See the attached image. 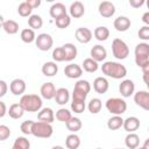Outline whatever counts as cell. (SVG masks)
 <instances>
[{
  "instance_id": "1",
  "label": "cell",
  "mask_w": 149,
  "mask_h": 149,
  "mask_svg": "<svg viewBox=\"0 0 149 149\" xmlns=\"http://www.w3.org/2000/svg\"><path fill=\"white\" fill-rule=\"evenodd\" d=\"M101 71L104 74L112 77L114 79H121L125 78L127 74V69L125 65L118 62H105L101 65Z\"/></svg>"
},
{
  "instance_id": "2",
  "label": "cell",
  "mask_w": 149,
  "mask_h": 149,
  "mask_svg": "<svg viewBox=\"0 0 149 149\" xmlns=\"http://www.w3.org/2000/svg\"><path fill=\"white\" fill-rule=\"evenodd\" d=\"M20 104L26 112H40L42 108V99L37 94H23Z\"/></svg>"
},
{
  "instance_id": "3",
  "label": "cell",
  "mask_w": 149,
  "mask_h": 149,
  "mask_svg": "<svg viewBox=\"0 0 149 149\" xmlns=\"http://www.w3.org/2000/svg\"><path fill=\"white\" fill-rule=\"evenodd\" d=\"M135 63L139 68H143L149 62V44L143 42L135 47Z\"/></svg>"
},
{
  "instance_id": "4",
  "label": "cell",
  "mask_w": 149,
  "mask_h": 149,
  "mask_svg": "<svg viewBox=\"0 0 149 149\" xmlns=\"http://www.w3.org/2000/svg\"><path fill=\"white\" fill-rule=\"evenodd\" d=\"M52 133H54V128H52L51 123L37 121V122H34V125H33L31 135H34L35 137L48 139L52 135Z\"/></svg>"
},
{
  "instance_id": "5",
  "label": "cell",
  "mask_w": 149,
  "mask_h": 149,
  "mask_svg": "<svg viewBox=\"0 0 149 149\" xmlns=\"http://www.w3.org/2000/svg\"><path fill=\"white\" fill-rule=\"evenodd\" d=\"M106 108L111 114L121 115L127 109V102L121 98H109L106 101Z\"/></svg>"
},
{
  "instance_id": "6",
  "label": "cell",
  "mask_w": 149,
  "mask_h": 149,
  "mask_svg": "<svg viewBox=\"0 0 149 149\" xmlns=\"http://www.w3.org/2000/svg\"><path fill=\"white\" fill-rule=\"evenodd\" d=\"M112 52L116 59H125L129 55V48L121 38H114L112 42Z\"/></svg>"
},
{
  "instance_id": "7",
  "label": "cell",
  "mask_w": 149,
  "mask_h": 149,
  "mask_svg": "<svg viewBox=\"0 0 149 149\" xmlns=\"http://www.w3.org/2000/svg\"><path fill=\"white\" fill-rule=\"evenodd\" d=\"M35 44H36L37 49H40L41 51H48L51 49V47L54 44V40H52L51 35H49L47 33H42V34L37 35Z\"/></svg>"
},
{
  "instance_id": "8",
  "label": "cell",
  "mask_w": 149,
  "mask_h": 149,
  "mask_svg": "<svg viewBox=\"0 0 149 149\" xmlns=\"http://www.w3.org/2000/svg\"><path fill=\"white\" fill-rule=\"evenodd\" d=\"M134 101L135 104L146 109L149 111V91H139L134 94Z\"/></svg>"
},
{
  "instance_id": "9",
  "label": "cell",
  "mask_w": 149,
  "mask_h": 149,
  "mask_svg": "<svg viewBox=\"0 0 149 149\" xmlns=\"http://www.w3.org/2000/svg\"><path fill=\"white\" fill-rule=\"evenodd\" d=\"M98 10L102 17H112L115 13V6L111 1H102L99 3Z\"/></svg>"
},
{
  "instance_id": "10",
  "label": "cell",
  "mask_w": 149,
  "mask_h": 149,
  "mask_svg": "<svg viewBox=\"0 0 149 149\" xmlns=\"http://www.w3.org/2000/svg\"><path fill=\"white\" fill-rule=\"evenodd\" d=\"M74 36H76V40L79 42V43H88L91 40H92V31L86 28V27H80V28H77L76 29V33H74Z\"/></svg>"
},
{
  "instance_id": "11",
  "label": "cell",
  "mask_w": 149,
  "mask_h": 149,
  "mask_svg": "<svg viewBox=\"0 0 149 149\" xmlns=\"http://www.w3.org/2000/svg\"><path fill=\"white\" fill-rule=\"evenodd\" d=\"M135 91V84L133 80L130 79H125L121 81V84L119 85V92L121 93V95L123 98H128L130 97Z\"/></svg>"
},
{
  "instance_id": "12",
  "label": "cell",
  "mask_w": 149,
  "mask_h": 149,
  "mask_svg": "<svg viewBox=\"0 0 149 149\" xmlns=\"http://www.w3.org/2000/svg\"><path fill=\"white\" fill-rule=\"evenodd\" d=\"M64 74L70 79H77L83 74V69L78 64H69L64 69Z\"/></svg>"
},
{
  "instance_id": "13",
  "label": "cell",
  "mask_w": 149,
  "mask_h": 149,
  "mask_svg": "<svg viewBox=\"0 0 149 149\" xmlns=\"http://www.w3.org/2000/svg\"><path fill=\"white\" fill-rule=\"evenodd\" d=\"M90 54H91V58L94 59L95 62H102V61H105L106 57H107V51H106L105 47H102V45H100V44L94 45V47L91 49Z\"/></svg>"
},
{
  "instance_id": "14",
  "label": "cell",
  "mask_w": 149,
  "mask_h": 149,
  "mask_svg": "<svg viewBox=\"0 0 149 149\" xmlns=\"http://www.w3.org/2000/svg\"><path fill=\"white\" fill-rule=\"evenodd\" d=\"M9 90L14 95H22L26 91V81L21 78H16L12 80L9 85Z\"/></svg>"
},
{
  "instance_id": "15",
  "label": "cell",
  "mask_w": 149,
  "mask_h": 149,
  "mask_svg": "<svg viewBox=\"0 0 149 149\" xmlns=\"http://www.w3.org/2000/svg\"><path fill=\"white\" fill-rule=\"evenodd\" d=\"M56 87L52 83H44L42 84L41 88H40V93L42 95V98L50 100V99H55V94H56Z\"/></svg>"
},
{
  "instance_id": "16",
  "label": "cell",
  "mask_w": 149,
  "mask_h": 149,
  "mask_svg": "<svg viewBox=\"0 0 149 149\" xmlns=\"http://www.w3.org/2000/svg\"><path fill=\"white\" fill-rule=\"evenodd\" d=\"M108 87H109V84H108V80L104 77H97L93 81V88L97 93L99 94H104L108 91Z\"/></svg>"
},
{
  "instance_id": "17",
  "label": "cell",
  "mask_w": 149,
  "mask_h": 149,
  "mask_svg": "<svg viewBox=\"0 0 149 149\" xmlns=\"http://www.w3.org/2000/svg\"><path fill=\"white\" fill-rule=\"evenodd\" d=\"M49 14H50V16H51L52 19L56 20V19H58V17H61V16L66 15L68 13H66L65 6H64L62 2H56V3H54V5L50 7Z\"/></svg>"
},
{
  "instance_id": "18",
  "label": "cell",
  "mask_w": 149,
  "mask_h": 149,
  "mask_svg": "<svg viewBox=\"0 0 149 149\" xmlns=\"http://www.w3.org/2000/svg\"><path fill=\"white\" fill-rule=\"evenodd\" d=\"M37 119H38V121H42V122L52 123L54 120H55L54 111H52L50 107H44V108H42V109L37 113Z\"/></svg>"
},
{
  "instance_id": "19",
  "label": "cell",
  "mask_w": 149,
  "mask_h": 149,
  "mask_svg": "<svg viewBox=\"0 0 149 149\" xmlns=\"http://www.w3.org/2000/svg\"><path fill=\"white\" fill-rule=\"evenodd\" d=\"M69 10H70V16H71V17L79 19V17H81V16L84 15V13H85V7H84L83 2H80V1H74V2L71 3Z\"/></svg>"
},
{
  "instance_id": "20",
  "label": "cell",
  "mask_w": 149,
  "mask_h": 149,
  "mask_svg": "<svg viewBox=\"0 0 149 149\" xmlns=\"http://www.w3.org/2000/svg\"><path fill=\"white\" fill-rule=\"evenodd\" d=\"M123 129L128 133H134L140 128V120L136 116H129L123 120Z\"/></svg>"
},
{
  "instance_id": "21",
  "label": "cell",
  "mask_w": 149,
  "mask_h": 149,
  "mask_svg": "<svg viewBox=\"0 0 149 149\" xmlns=\"http://www.w3.org/2000/svg\"><path fill=\"white\" fill-rule=\"evenodd\" d=\"M114 28L118 30V31H127L129 28H130V20L127 17V16H118L115 20H114Z\"/></svg>"
},
{
  "instance_id": "22",
  "label": "cell",
  "mask_w": 149,
  "mask_h": 149,
  "mask_svg": "<svg viewBox=\"0 0 149 149\" xmlns=\"http://www.w3.org/2000/svg\"><path fill=\"white\" fill-rule=\"evenodd\" d=\"M70 99V93L68 91V88L65 87H59L57 88L56 91V94H55V100L58 105H65Z\"/></svg>"
},
{
  "instance_id": "23",
  "label": "cell",
  "mask_w": 149,
  "mask_h": 149,
  "mask_svg": "<svg viewBox=\"0 0 149 149\" xmlns=\"http://www.w3.org/2000/svg\"><path fill=\"white\" fill-rule=\"evenodd\" d=\"M64 54H65V61L66 62H71L77 57V48L74 44L72 43H65L64 45H62Z\"/></svg>"
},
{
  "instance_id": "24",
  "label": "cell",
  "mask_w": 149,
  "mask_h": 149,
  "mask_svg": "<svg viewBox=\"0 0 149 149\" xmlns=\"http://www.w3.org/2000/svg\"><path fill=\"white\" fill-rule=\"evenodd\" d=\"M58 72V66L55 62H47L42 65V73L47 77H52Z\"/></svg>"
},
{
  "instance_id": "25",
  "label": "cell",
  "mask_w": 149,
  "mask_h": 149,
  "mask_svg": "<svg viewBox=\"0 0 149 149\" xmlns=\"http://www.w3.org/2000/svg\"><path fill=\"white\" fill-rule=\"evenodd\" d=\"M125 143L128 149H136L140 144V137L135 133H128V135L125 139Z\"/></svg>"
},
{
  "instance_id": "26",
  "label": "cell",
  "mask_w": 149,
  "mask_h": 149,
  "mask_svg": "<svg viewBox=\"0 0 149 149\" xmlns=\"http://www.w3.org/2000/svg\"><path fill=\"white\" fill-rule=\"evenodd\" d=\"M1 26H2V29L9 35H14V34H16L19 31V23L16 21H14V20L3 21L1 23Z\"/></svg>"
},
{
  "instance_id": "27",
  "label": "cell",
  "mask_w": 149,
  "mask_h": 149,
  "mask_svg": "<svg viewBox=\"0 0 149 149\" xmlns=\"http://www.w3.org/2000/svg\"><path fill=\"white\" fill-rule=\"evenodd\" d=\"M24 112L26 111L23 109V107L21 106L20 102L19 104H12L9 106V109H8V114H9V116L12 119H20V118H22Z\"/></svg>"
},
{
  "instance_id": "28",
  "label": "cell",
  "mask_w": 149,
  "mask_h": 149,
  "mask_svg": "<svg viewBox=\"0 0 149 149\" xmlns=\"http://www.w3.org/2000/svg\"><path fill=\"white\" fill-rule=\"evenodd\" d=\"M65 146L68 149H78L80 146V137L76 133L68 135L65 140Z\"/></svg>"
},
{
  "instance_id": "29",
  "label": "cell",
  "mask_w": 149,
  "mask_h": 149,
  "mask_svg": "<svg viewBox=\"0 0 149 149\" xmlns=\"http://www.w3.org/2000/svg\"><path fill=\"white\" fill-rule=\"evenodd\" d=\"M93 34H94V37L98 41L102 42V41H106L109 37V29L107 27H105V26H100V27H97L94 29Z\"/></svg>"
},
{
  "instance_id": "30",
  "label": "cell",
  "mask_w": 149,
  "mask_h": 149,
  "mask_svg": "<svg viewBox=\"0 0 149 149\" xmlns=\"http://www.w3.org/2000/svg\"><path fill=\"white\" fill-rule=\"evenodd\" d=\"M20 37H21V40L24 43H33L34 41H36L35 31L31 28H24V29H22L21 30V34H20Z\"/></svg>"
},
{
  "instance_id": "31",
  "label": "cell",
  "mask_w": 149,
  "mask_h": 149,
  "mask_svg": "<svg viewBox=\"0 0 149 149\" xmlns=\"http://www.w3.org/2000/svg\"><path fill=\"white\" fill-rule=\"evenodd\" d=\"M123 126V119L120 115H114L108 119L107 121V127L111 130H116Z\"/></svg>"
},
{
  "instance_id": "32",
  "label": "cell",
  "mask_w": 149,
  "mask_h": 149,
  "mask_svg": "<svg viewBox=\"0 0 149 149\" xmlns=\"http://www.w3.org/2000/svg\"><path fill=\"white\" fill-rule=\"evenodd\" d=\"M65 125H66L68 130H70L71 133H76V132L80 130V128H81V126H83L81 120H80L79 118H74V116H72Z\"/></svg>"
},
{
  "instance_id": "33",
  "label": "cell",
  "mask_w": 149,
  "mask_h": 149,
  "mask_svg": "<svg viewBox=\"0 0 149 149\" xmlns=\"http://www.w3.org/2000/svg\"><path fill=\"white\" fill-rule=\"evenodd\" d=\"M83 69L86 71V72H95L98 69H99V65H98V62H95L94 59H92L91 57L90 58H86L83 61Z\"/></svg>"
},
{
  "instance_id": "34",
  "label": "cell",
  "mask_w": 149,
  "mask_h": 149,
  "mask_svg": "<svg viewBox=\"0 0 149 149\" xmlns=\"http://www.w3.org/2000/svg\"><path fill=\"white\" fill-rule=\"evenodd\" d=\"M101 107H102V102H101V100L99 98L91 99L88 105H87V108H88L90 113H92V114H98L101 111Z\"/></svg>"
},
{
  "instance_id": "35",
  "label": "cell",
  "mask_w": 149,
  "mask_h": 149,
  "mask_svg": "<svg viewBox=\"0 0 149 149\" xmlns=\"http://www.w3.org/2000/svg\"><path fill=\"white\" fill-rule=\"evenodd\" d=\"M13 149H30V142L24 136H19L13 143Z\"/></svg>"
},
{
  "instance_id": "36",
  "label": "cell",
  "mask_w": 149,
  "mask_h": 149,
  "mask_svg": "<svg viewBox=\"0 0 149 149\" xmlns=\"http://www.w3.org/2000/svg\"><path fill=\"white\" fill-rule=\"evenodd\" d=\"M28 24L33 30L34 29H40L43 26V20H42V17L40 15L33 14L30 17H28Z\"/></svg>"
},
{
  "instance_id": "37",
  "label": "cell",
  "mask_w": 149,
  "mask_h": 149,
  "mask_svg": "<svg viewBox=\"0 0 149 149\" xmlns=\"http://www.w3.org/2000/svg\"><path fill=\"white\" fill-rule=\"evenodd\" d=\"M31 10H33V8L27 3V1H23V2H21L20 5H19V7H17V13H19V15L20 16H22V17H27V16H31L33 14H31Z\"/></svg>"
},
{
  "instance_id": "38",
  "label": "cell",
  "mask_w": 149,
  "mask_h": 149,
  "mask_svg": "<svg viewBox=\"0 0 149 149\" xmlns=\"http://www.w3.org/2000/svg\"><path fill=\"white\" fill-rule=\"evenodd\" d=\"M71 118H72L71 112H70L69 109H66V108H59V109L56 112V119H57L58 121H61V122L66 123Z\"/></svg>"
},
{
  "instance_id": "39",
  "label": "cell",
  "mask_w": 149,
  "mask_h": 149,
  "mask_svg": "<svg viewBox=\"0 0 149 149\" xmlns=\"http://www.w3.org/2000/svg\"><path fill=\"white\" fill-rule=\"evenodd\" d=\"M55 23H56V26H57L58 28L65 29V28H68V27L70 26V23H71V16L68 15V14L64 15V16H61V17H58V19L55 20Z\"/></svg>"
},
{
  "instance_id": "40",
  "label": "cell",
  "mask_w": 149,
  "mask_h": 149,
  "mask_svg": "<svg viewBox=\"0 0 149 149\" xmlns=\"http://www.w3.org/2000/svg\"><path fill=\"white\" fill-rule=\"evenodd\" d=\"M87 92H85L84 90H80L78 87H73V92H72V100H78V101H85L86 97H87Z\"/></svg>"
},
{
  "instance_id": "41",
  "label": "cell",
  "mask_w": 149,
  "mask_h": 149,
  "mask_svg": "<svg viewBox=\"0 0 149 149\" xmlns=\"http://www.w3.org/2000/svg\"><path fill=\"white\" fill-rule=\"evenodd\" d=\"M85 107H86L85 101L72 100V102H71V109H72V112H74V113H78V114L83 113V112L85 111Z\"/></svg>"
},
{
  "instance_id": "42",
  "label": "cell",
  "mask_w": 149,
  "mask_h": 149,
  "mask_svg": "<svg viewBox=\"0 0 149 149\" xmlns=\"http://www.w3.org/2000/svg\"><path fill=\"white\" fill-rule=\"evenodd\" d=\"M34 122H35V121H33V120H26V121H23V122L21 123V126H20L21 132H22L24 135H30V134H31V130H33V125H34Z\"/></svg>"
},
{
  "instance_id": "43",
  "label": "cell",
  "mask_w": 149,
  "mask_h": 149,
  "mask_svg": "<svg viewBox=\"0 0 149 149\" xmlns=\"http://www.w3.org/2000/svg\"><path fill=\"white\" fill-rule=\"evenodd\" d=\"M52 58H54L55 62H63V61H65V54H64V50H63L62 47H58V48L54 49Z\"/></svg>"
},
{
  "instance_id": "44",
  "label": "cell",
  "mask_w": 149,
  "mask_h": 149,
  "mask_svg": "<svg viewBox=\"0 0 149 149\" xmlns=\"http://www.w3.org/2000/svg\"><path fill=\"white\" fill-rule=\"evenodd\" d=\"M74 87H78V88H80V90H84V91L87 92V93L91 91V85H90V83H88L87 80H84V79L78 80V81L74 84Z\"/></svg>"
},
{
  "instance_id": "45",
  "label": "cell",
  "mask_w": 149,
  "mask_h": 149,
  "mask_svg": "<svg viewBox=\"0 0 149 149\" xmlns=\"http://www.w3.org/2000/svg\"><path fill=\"white\" fill-rule=\"evenodd\" d=\"M139 37L143 41H149V26H143L139 29Z\"/></svg>"
},
{
  "instance_id": "46",
  "label": "cell",
  "mask_w": 149,
  "mask_h": 149,
  "mask_svg": "<svg viewBox=\"0 0 149 149\" xmlns=\"http://www.w3.org/2000/svg\"><path fill=\"white\" fill-rule=\"evenodd\" d=\"M10 136V129L6 125L0 126V141H5Z\"/></svg>"
},
{
  "instance_id": "47",
  "label": "cell",
  "mask_w": 149,
  "mask_h": 149,
  "mask_svg": "<svg viewBox=\"0 0 149 149\" xmlns=\"http://www.w3.org/2000/svg\"><path fill=\"white\" fill-rule=\"evenodd\" d=\"M146 3L144 0H129V5L134 8H140L141 6H143Z\"/></svg>"
},
{
  "instance_id": "48",
  "label": "cell",
  "mask_w": 149,
  "mask_h": 149,
  "mask_svg": "<svg viewBox=\"0 0 149 149\" xmlns=\"http://www.w3.org/2000/svg\"><path fill=\"white\" fill-rule=\"evenodd\" d=\"M7 88H8L7 83L5 80H0V97L1 98L7 93Z\"/></svg>"
},
{
  "instance_id": "49",
  "label": "cell",
  "mask_w": 149,
  "mask_h": 149,
  "mask_svg": "<svg viewBox=\"0 0 149 149\" xmlns=\"http://www.w3.org/2000/svg\"><path fill=\"white\" fill-rule=\"evenodd\" d=\"M27 3L34 9V8H37L41 5V0H27Z\"/></svg>"
},
{
  "instance_id": "50",
  "label": "cell",
  "mask_w": 149,
  "mask_h": 149,
  "mask_svg": "<svg viewBox=\"0 0 149 149\" xmlns=\"http://www.w3.org/2000/svg\"><path fill=\"white\" fill-rule=\"evenodd\" d=\"M7 112V108H6V105L3 101H0V118H3L5 114Z\"/></svg>"
},
{
  "instance_id": "51",
  "label": "cell",
  "mask_w": 149,
  "mask_h": 149,
  "mask_svg": "<svg viewBox=\"0 0 149 149\" xmlns=\"http://www.w3.org/2000/svg\"><path fill=\"white\" fill-rule=\"evenodd\" d=\"M142 22L146 26H149V10L146 12V13H143V15H142Z\"/></svg>"
},
{
  "instance_id": "52",
  "label": "cell",
  "mask_w": 149,
  "mask_h": 149,
  "mask_svg": "<svg viewBox=\"0 0 149 149\" xmlns=\"http://www.w3.org/2000/svg\"><path fill=\"white\" fill-rule=\"evenodd\" d=\"M142 72H143V74H149V62L142 68Z\"/></svg>"
},
{
  "instance_id": "53",
  "label": "cell",
  "mask_w": 149,
  "mask_h": 149,
  "mask_svg": "<svg viewBox=\"0 0 149 149\" xmlns=\"http://www.w3.org/2000/svg\"><path fill=\"white\" fill-rule=\"evenodd\" d=\"M143 81H144V84L147 85L148 91H149V74H143Z\"/></svg>"
},
{
  "instance_id": "54",
  "label": "cell",
  "mask_w": 149,
  "mask_h": 149,
  "mask_svg": "<svg viewBox=\"0 0 149 149\" xmlns=\"http://www.w3.org/2000/svg\"><path fill=\"white\" fill-rule=\"evenodd\" d=\"M143 147L146 148V149H149V137L144 141V143H143Z\"/></svg>"
},
{
  "instance_id": "55",
  "label": "cell",
  "mask_w": 149,
  "mask_h": 149,
  "mask_svg": "<svg viewBox=\"0 0 149 149\" xmlns=\"http://www.w3.org/2000/svg\"><path fill=\"white\" fill-rule=\"evenodd\" d=\"M51 149H64L62 146H55V147H52Z\"/></svg>"
},
{
  "instance_id": "56",
  "label": "cell",
  "mask_w": 149,
  "mask_h": 149,
  "mask_svg": "<svg viewBox=\"0 0 149 149\" xmlns=\"http://www.w3.org/2000/svg\"><path fill=\"white\" fill-rule=\"evenodd\" d=\"M146 3H147V7H148V9H149V0H147Z\"/></svg>"
},
{
  "instance_id": "57",
  "label": "cell",
  "mask_w": 149,
  "mask_h": 149,
  "mask_svg": "<svg viewBox=\"0 0 149 149\" xmlns=\"http://www.w3.org/2000/svg\"><path fill=\"white\" fill-rule=\"evenodd\" d=\"M136 149H146L144 147H140V148H136Z\"/></svg>"
},
{
  "instance_id": "58",
  "label": "cell",
  "mask_w": 149,
  "mask_h": 149,
  "mask_svg": "<svg viewBox=\"0 0 149 149\" xmlns=\"http://www.w3.org/2000/svg\"><path fill=\"white\" fill-rule=\"evenodd\" d=\"M115 149H122V148H115Z\"/></svg>"
},
{
  "instance_id": "59",
  "label": "cell",
  "mask_w": 149,
  "mask_h": 149,
  "mask_svg": "<svg viewBox=\"0 0 149 149\" xmlns=\"http://www.w3.org/2000/svg\"><path fill=\"white\" fill-rule=\"evenodd\" d=\"M97 149H101V148H97Z\"/></svg>"
},
{
  "instance_id": "60",
  "label": "cell",
  "mask_w": 149,
  "mask_h": 149,
  "mask_svg": "<svg viewBox=\"0 0 149 149\" xmlns=\"http://www.w3.org/2000/svg\"><path fill=\"white\" fill-rule=\"evenodd\" d=\"M148 132H149V128H148Z\"/></svg>"
},
{
  "instance_id": "61",
  "label": "cell",
  "mask_w": 149,
  "mask_h": 149,
  "mask_svg": "<svg viewBox=\"0 0 149 149\" xmlns=\"http://www.w3.org/2000/svg\"><path fill=\"white\" fill-rule=\"evenodd\" d=\"M12 149H13V148H12Z\"/></svg>"
}]
</instances>
